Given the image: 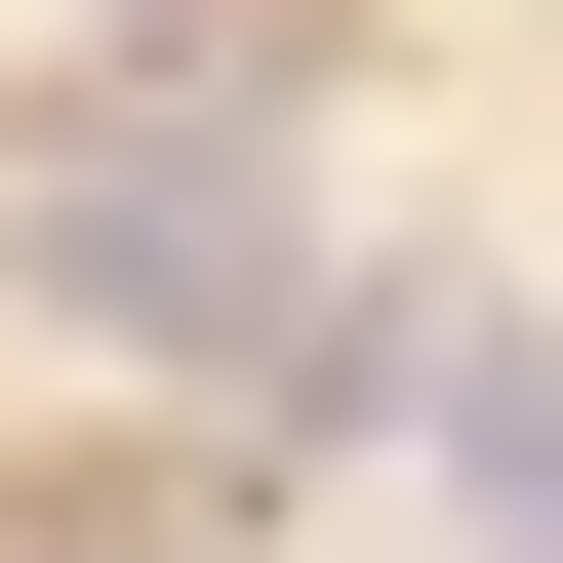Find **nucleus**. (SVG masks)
Listing matches in <instances>:
<instances>
[{
    "label": "nucleus",
    "mask_w": 563,
    "mask_h": 563,
    "mask_svg": "<svg viewBox=\"0 0 563 563\" xmlns=\"http://www.w3.org/2000/svg\"><path fill=\"white\" fill-rule=\"evenodd\" d=\"M402 443H443V563H563V322H443V282H402Z\"/></svg>",
    "instance_id": "1"
}]
</instances>
